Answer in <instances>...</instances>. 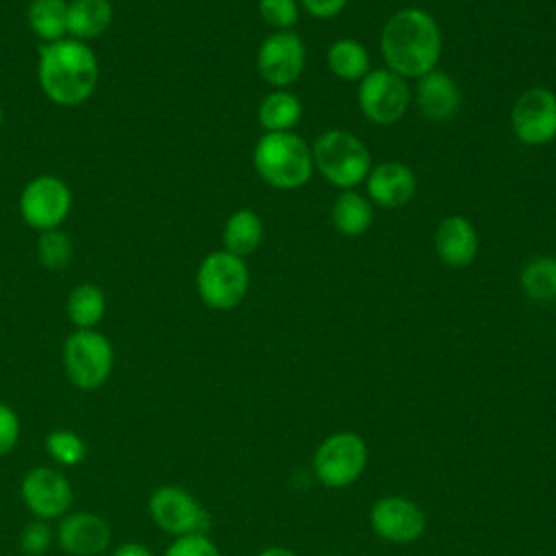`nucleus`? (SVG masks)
<instances>
[{"label": "nucleus", "instance_id": "72a5a7b5", "mask_svg": "<svg viewBox=\"0 0 556 556\" xmlns=\"http://www.w3.org/2000/svg\"><path fill=\"white\" fill-rule=\"evenodd\" d=\"M113 556H154V552L150 547H146L143 543H135V541H128V543H122Z\"/></svg>", "mask_w": 556, "mask_h": 556}, {"label": "nucleus", "instance_id": "9b49d317", "mask_svg": "<svg viewBox=\"0 0 556 556\" xmlns=\"http://www.w3.org/2000/svg\"><path fill=\"white\" fill-rule=\"evenodd\" d=\"M304 63L306 48L302 37L293 30L269 33L256 50V72L276 89H287L293 85L302 76Z\"/></svg>", "mask_w": 556, "mask_h": 556}, {"label": "nucleus", "instance_id": "c9c22d12", "mask_svg": "<svg viewBox=\"0 0 556 556\" xmlns=\"http://www.w3.org/2000/svg\"><path fill=\"white\" fill-rule=\"evenodd\" d=\"M0 126H2V109H0Z\"/></svg>", "mask_w": 556, "mask_h": 556}, {"label": "nucleus", "instance_id": "f03ea898", "mask_svg": "<svg viewBox=\"0 0 556 556\" xmlns=\"http://www.w3.org/2000/svg\"><path fill=\"white\" fill-rule=\"evenodd\" d=\"M37 76L48 100L59 106H76L98 85V59L85 41L63 37L39 46Z\"/></svg>", "mask_w": 556, "mask_h": 556}, {"label": "nucleus", "instance_id": "39448f33", "mask_svg": "<svg viewBox=\"0 0 556 556\" xmlns=\"http://www.w3.org/2000/svg\"><path fill=\"white\" fill-rule=\"evenodd\" d=\"M250 271L241 256L226 250L211 252L195 271V289L200 300L215 311H230L245 298Z\"/></svg>", "mask_w": 556, "mask_h": 556}, {"label": "nucleus", "instance_id": "f257e3e1", "mask_svg": "<svg viewBox=\"0 0 556 556\" xmlns=\"http://www.w3.org/2000/svg\"><path fill=\"white\" fill-rule=\"evenodd\" d=\"M443 37L437 20L419 9L406 7L395 11L380 30V54L387 70L406 78H421L437 70Z\"/></svg>", "mask_w": 556, "mask_h": 556}, {"label": "nucleus", "instance_id": "c756f323", "mask_svg": "<svg viewBox=\"0 0 556 556\" xmlns=\"http://www.w3.org/2000/svg\"><path fill=\"white\" fill-rule=\"evenodd\" d=\"M54 541V530L43 519L28 521L20 532V549L26 556H43Z\"/></svg>", "mask_w": 556, "mask_h": 556}, {"label": "nucleus", "instance_id": "1a4fd4ad", "mask_svg": "<svg viewBox=\"0 0 556 556\" xmlns=\"http://www.w3.org/2000/svg\"><path fill=\"white\" fill-rule=\"evenodd\" d=\"M148 513L152 523L174 539L187 534H206L211 526V517L195 495L178 484L156 486L148 500Z\"/></svg>", "mask_w": 556, "mask_h": 556}, {"label": "nucleus", "instance_id": "dca6fc26", "mask_svg": "<svg viewBox=\"0 0 556 556\" xmlns=\"http://www.w3.org/2000/svg\"><path fill=\"white\" fill-rule=\"evenodd\" d=\"M367 200L382 208H400L408 204L417 191L415 172L402 161H382L371 165L367 178Z\"/></svg>", "mask_w": 556, "mask_h": 556}, {"label": "nucleus", "instance_id": "b1692460", "mask_svg": "<svg viewBox=\"0 0 556 556\" xmlns=\"http://www.w3.org/2000/svg\"><path fill=\"white\" fill-rule=\"evenodd\" d=\"M26 22L43 43L63 39L67 33V0H30Z\"/></svg>", "mask_w": 556, "mask_h": 556}, {"label": "nucleus", "instance_id": "9d476101", "mask_svg": "<svg viewBox=\"0 0 556 556\" xmlns=\"http://www.w3.org/2000/svg\"><path fill=\"white\" fill-rule=\"evenodd\" d=\"M72 208V191L59 176L33 178L20 195L22 219L39 232L59 228Z\"/></svg>", "mask_w": 556, "mask_h": 556}, {"label": "nucleus", "instance_id": "a878e982", "mask_svg": "<svg viewBox=\"0 0 556 556\" xmlns=\"http://www.w3.org/2000/svg\"><path fill=\"white\" fill-rule=\"evenodd\" d=\"M519 285L530 300L554 302L556 300V256L541 254L530 258L521 267Z\"/></svg>", "mask_w": 556, "mask_h": 556}, {"label": "nucleus", "instance_id": "2eb2a0df", "mask_svg": "<svg viewBox=\"0 0 556 556\" xmlns=\"http://www.w3.org/2000/svg\"><path fill=\"white\" fill-rule=\"evenodd\" d=\"M59 547L70 556H100L113 539L104 517L89 510H70L59 519L54 530Z\"/></svg>", "mask_w": 556, "mask_h": 556}, {"label": "nucleus", "instance_id": "ddd939ff", "mask_svg": "<svg viewBox=\"0 0 556 556\" xmlns=\"http://www.w3.org/2000/svg\"><path fill=\"white\" fill-rule=\"evenodd\" d=\"M510 128L526 146H545L556 139V93L547 87H530L517 96L510 109Z\"/></svg>", "mask_w": 556, "mask_h": 556}, {"label": "nucleus", "instance_id": "a211bd4d", "mask_svg": "<svg viewBox=\"0 0 556 556\" xmlns=\"http://www.w3.org/2000/svg\"><path fill=\"white\" fill-rule=\"evenodd\" d=\"M415 102L419 113L430 122H447L460 109V89L456 80L441 72L432 70L417 78Z\"/></svg>", "mask_w": 556, "mask_h": 556}, {"label": "nucleus", "instance_id": "7c9ffc66", "mask_svg": "<svg viewBox=\"0 0 556 556\" xmlns=\"http://www.w3.org/2000/svg\"><path fill=\"white\" fill-rule=\"evenodd\" d=\"M163 556H222V552L206 534H187L174 539Z\"/></svg>", "mask_w": 556, "mask_h": 556}, {"label": "nucleus", "instance_id": "412c9836", "mask_svg": "<svg viewBox=\"0 0 556 556\" xmlns=\"http://www.w3.org/2000/svg\"><path fill=\"white\" fill-rule=\"evenodd\" d=\"M263 235H265V226L258 213L252 208H239L224 224V232H222L224 250L245 258L258 250Z\"/></svg>", "mask_w": 556, "mask_h": 556}, {"label": "nucleus", "instance_id": "473e14b6", "mask_svg": "<svg viewBox=\"0 0 556 556\" xmlns=\"http://www.w3.org/2000/svg\"><path fill=\"white\" fill-rule=\"evenodd\" d=\"M348 0H300V9L315 20L337 17L345 9Z\"/></svg>", "mask_w": 556, "mask_h": 556}, {"label": "nucleus", "instance_id": "f8f14e48", "mask_svg": "<svg viewBox=\"0 0 556 556\" xmlns=\"http://www.w3.org/2000/svg\"><path fill=\"white\" fill-rule=\"evenodd\" d=\"M20 497L35 519L52 521L70 513L74 489L63 471L41 465L24 473L20 484Z\"/></svg>", "mask_w": 556, "mask_h": 556}, {"label": "nucleus", "instance_id": "cd10ccee", "mask_svg": "<svg viewBox=\"0 0 556 556\" xmlns=\"http://www.w3.org/2000/svg\"><path fill=\"white\" fill-rule=\"evenodd\" d=\"M72 254H74L72 239L63 230L54 228L39 235L37 256L46 269H52V271L65 269V265L72 261Z\"/></svg>", "mask_w": 556, "mask_h": 556}, {"label": "nucleus", "instance_id": "4468645a", "mask_svg": "<svg viewBox=\"0 0 556 556\" xmlns=\"http://www.w3.org/2000/svg\"><path fill=\"white\" fill-rule=\"evenodd\" d=\"M371 530L387 543H415L426 532V515L408 497L384 495L369 510Z\"/></svg>", "mask_w": 556, "mask_h": 556}, {"label": "nucleus", "instance_id": "20e7f679", "mask_svg": "<svg viewBox=\"0 0 556 556\" xmlns=\"http://www.w3.org/2000/svg\"><path fill=\"white\" fill-rule=\"evenodd\" d=\"M315 169L339 189H354L365 182L371 169V154L361 137L343 128L324 130L311 146Z\"/></svg>", "mask_w": 556, "mask_h": 556}, {"label": "nucleus", "instance_id": "6ab92c4d", "mask_svg": "<svg viewBox=\"0 0 556 556\" xmlns=\"http://www.w3.org/2000/svg\"><path fill=\"white\" fill-rule=\"evenodd\" d=\"M330 222L339 235L361 237L374 224V204L367 200V195L345 189L332 202Z\"/></svg>", "mask_w": 556, "mask_h": 556}, {"label": "nucleus", "instance_id": "2f4dec72", "mask_svg": "<svg viewBox=\"0 0 556 556\" xmlns=\"http://www.w3.org/2000/svg\"><path fill=\"white\" fill-rule=\"evenodd\" d=\"M20 432H22V424L17 413L0 402V458L11 454L20 441Z\"/></svg>", "mask_w": 556, "mask_h": 556}, {"label": "nucleus", "instance_id": "393cba45", "mask_svg": "<svg viewBox=\"0 0 556 556\" xmlns=\"http://www.w3.org/2000/svg\"><path fill=\"white\" fill-rule=\"evenodd\" d=\"M106 313V298L100 287L91 282H83L72 289L67 295V317L76 326V330L96 328Z\"/></svg>", "mask_w": 556, "mask_h": 556}, {"label": "nucleus", "instance_id": "6e6552de", "mask_svg": "<svg viewBox=\"0 0 556 556\" xmlns=\"http://www.w3.org/2000/svg\"><path fill=\"white\" fill-rule=\"evenodd\" d=\"M356 102L367 122L376 126H391L408 111V83L387 67L369 70L358 80Z\"/></svg>", "mask_w": 556, "mask_h": 556}, {"label": "nucleus", "instance_id": "bb28decb", "mask_svg": "<svg viewBox=\"0 0 556 556\" xmlns=\"http://www.w3.org/2000/svg\"><path fill=\"white\" fill-rule=\"evenodd\" d=\"M46 452L61 467L80 465L87 456V445L74 430L56 428L46 434Z\"/></svg>", "mask_w": 556, "mask_h": 556}, {"label": "nucleus", "instance_id": "aec40b11", "mask_svg": "<svg viewBox=\"0 0 556 556\" xmlns=\"http://www.w3.org/2000/svg\"><path fill=\"white\" fill-rule=\"evenodd\" d=\"M113 7L109 0H72L67 2V35L78 41H89L109 30Z\"/></svg>", "mask_w": 556, "mask_h": 556}, {"label": "nucleus", "instance_id": "4be33fe9", "mask_svg": "<svg viewBox=\"0 0 556 556\" xmlns=\"http://www.w3.org/2000/svg\"><path fill=\"white\" fill-rule=\"evenodd\" d=\"M256 119L265 132L293 130L302 119V102L289 89H274L261 100Z\"/></svg>", "mask_w": 556, "mask_h": 556}, {"label": "nucleus", "instance_id": "423d86ee", "mask_svg": "<svg viewBox=\"0 0 556 556\" xmlns=\"http://www.w3.org/2000/svg\"><path fill=\"white\" fill-rule=\"evenodd\" d=\"M63 369L76 389H100L113 371L111 341L96 328L74 330L63 343Z\"/></svg>", "mask_w": 556, "mask_h": 556}, {"label": "nucleus", "instance_id": "7ed1b4c3", "mask_svg": "<svg viewBox=\"0 0 556 556\" xmlns=\"http://www.w3.org/2000/svg\"><path fill=\"white\" fill-rule=\"evenodd\" d=\"M252 165L258 178L278 191L304 187L315 172L311 146L293 130L263 132L254 143Z\"/></svg>", "mask_w": 556, "mask_h": 556}, {"label": "nucleus", "instance_id": "5701e85b", "mask_svg": "<svg viewBox=\"0 0 556 556\" xmlns=\"http://www.w3.org/2000/svg\"><path fill=\"white\" fill-rule=\"evenodd\" d=\"M326 65L332 76L345 83H358L371 67H369V52L367 48L352 37L334 39L326 50Z\"/></svg>", "mask_w": 556, "mask_h": 556}, {"label": "nucleus", "instance_id": "f704fd0d", "mask_svg": "<svg viewBox=\"0 0 556 556\" xmlns=\"http://www.w3.org/2000/svg\"><path fill=\"white\" fill-rule=\"evenodd\" d=\"M256 556H298L293 549L289 547H280V545H274V547H265L261 549Z\"/></svg>", "mask_w": 556, "mask_h": 556}, {"label": "nucleus", "instance_id": "f3484780", "mask_svg": "<svg viewBox=\"0 0 556 556\" xmlns=\"http://www.w3.org/2000/svg\"><path fill=\"white\" fill-rule=\"evenodd\" d=\"M478 230L463 215H447L437 224L434 252L439 261L452 269L469 267L478 256Z\"/></svg>", "mask_w": 556, "mask_h": 556}, {"label": "nucleus", "instance_id": "0eeeda50", "mask_svg": "<svg viewBox=\"0 0 556 556\" xmlns=\"http://www.w3.org/2000/svg\"><path fill=\"white\" fill-rule=\"evenodd\" d=\"M367 465V445L356 432L328 434L313 454V473L328 489L354 484Z\"/></svg>", "mask_w": 556, "mask_h": 556}, {"label": "nucleus", "instance_id": "c85d7f7f", "mask_svg": "<svg viewBox=\"0 0 556 556\" xmlns=\"http://www.w3.org/2000/svg\"><path fill=\"white\" fill-rule=\"evenodd\" d=\"M298 0H258L261 20L274 30H291L300 20Z\"/></svg>", "mask_w": 556, "mask_h": 556}, {"label": "nucleus", "instance_id": "e433bc0d", "mask_svg": "<svg viewBox=\"0 0 556 556\" xmlns=\"http://www.w3.org/2000/svg\"><path fill=\"white\" fill-rule=\"evenodd\" d=\"M326 556H339V554H326Z\"/></svg>", "mask_w": 556, "mask_h": 556}]
</instances>
